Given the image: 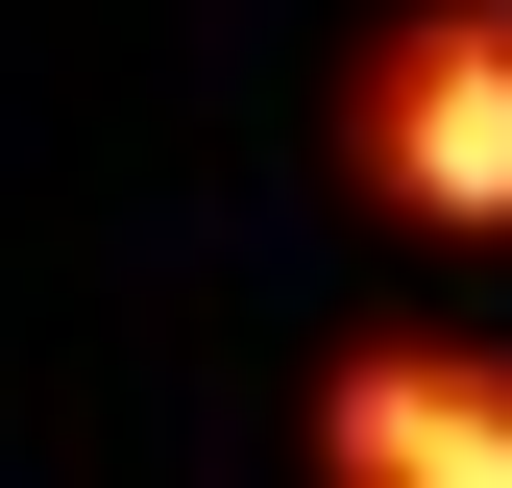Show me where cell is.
I'll list each match as a JSON object with an SVG mask.
<instances>
[{
	"mask_svg": "<svg viewBox=\"0 0 512 488\" xmlns=\"http://www.w3.org/2000/svg\"><path fill=\"white\" fill-rule=\"evenodd\" d=\"M342 147L366 196L439 220V244H512V0H391L342 74Z\"/></svg>",
	"mask_w": 512,
	"mask_h": 488,
	"instance_id": "cell-1",
	"label": "cell"
},
{
	"mask_svg": "<svg viewBox=\"0 0 512 488\" xmlns=\"http://www.w3.org/2000/svg\"><path fill=\"white\" fill-rule=\"evenodd\" d=\"M342 488H512L488 366H342Z\"/></svg>",
	"mask_w": 512,
	"mask_h": 488,
	"instance_id": "cell-2",
	"label": "cell"
}]
</instances>
